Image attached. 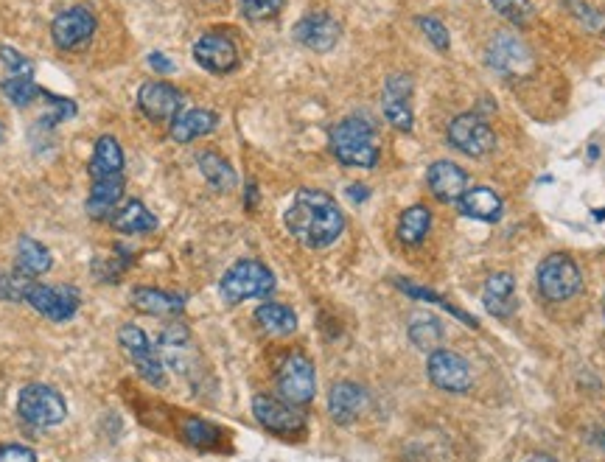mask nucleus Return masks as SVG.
<instances>
[{
  "instance_id": "7",
  "label": "nucleus",
  "mask_w": 605,
  "mask_h": 462,
  "mask_svg": "<svg viewBox=\"0 0 605 462\" xmlns=\"http://www.w3.org/2000/svg\"><path fill=\"white\" fill-rule=\"evenodd\" d=\"M449 146L465 157H485L496 149V135H493L491 124L485 118H479L474 112H463L449 124Z\"/></svg>"
},
{
  "instance_id": "35",
  "label": "nucleus",
  "mask_w": 605,
  "mask_h": 462,
  "mask_svg": "<svg viewBox=\"0 0 605 462\" xmlns=\"http://www.w3.org/2000/svg\"><path fill=\"white\" fill-rule=\"evenodd\" d=\"M286 0H239L241 14L253 23H264V20H272L278 17Z\"/></svg>"
},
{
  "instance_id": "21",
  "label": "nucleus",
  "mask_w": 605,
  "mask_h": 462,
  "mask_svg": "<svg viewBox=\"0 0 605 462\" xmlns=\"http://www.w3.org/2000/svg\"><path fill=\"white\" fill-rule=\"evenodd\" d=\"M90 180H107V177H121L124 174V152H121V143L113 135H101L93 157H90V166H87Z\"/></svg>"
},
{
  "instance_id": "13",
  "label": "nucleus",
  "mask_w": 605,
  "mask_h": 462,
  "mask_svg": "<svg viewBox=\"0 0 605 462\" xmlns=\"http://www.w3.org/2000/svg\"><path fill=\"white\" fill-rule=\"evenodd\" d=\"M253 415L255 420L275 434H300L306 429V418L303 412H297L295 406L269 398V395H255L253 398Z\"/></svg>"
},
{
  "instance_id": "27",
  "label": "nucleus",
  "mask_w": 605,
  "mask_h": 462,
  "mask_svg": "<svg viewBox=\"0 0 605 462\" xmlns=\"http://www.w3.org/2000/svg\"><path fill=\"white\" fill-rule=\"evenodd\" d=\"M255 322L272 336H289L295 334L297 314L283 303H264L255 311Z\"/></svg>"
},
{
  "instance_id": "29",
  "label": "nucleus",
  "mask_w": 605,
  "mask_h": 462,
  "mask_svg": "<svg viewBox=\"0 0 605 462\" xmlns=\"http://www.w3.org/2000/svg\"><path fill=\"white\" fill-rule=\"evenodd\" d=\"M197 163L202 177L211 182L216 191H230V188H236V171H233V166L227 163L222 154L202 152L197 157Z\"/></svg>"
},
{
  "instance_id": "33",
  "label": "nucleus",
  "mask_w": 605,
  "mask_h": 462,
  "mask_svg": "<svg viewBox=\"0 0 605 462\" xmlns=\"http://www.w3.org/2000/svg\"><path fill=\"white\" fill-rule=\"evenodd\" d=\"M183 434H185V440H188L191 446H197V448L219 446V437H222L216 426H211V423H205V420H199V418L185 420Z\"/></svg>"
},
{
  "instance_id": "41",
  "label": "nucleus",
  "mask_w": 605,
  "mask_h": 462,
  "mask_svg": "<svg viewBox=\"0 0 605 462\" xmlns=\"http://www.w3.org/2000/svg\"><path fill=\"white\" fill-rule=\"evenodd\" d=\"M149 65H152V70H157V73H163V76L174 70V62H171L163 51H152V54H149Z\"/></svg>"
},
{
  "instance_id": "8",
  "label": "nucleus",
  "mask_w": 605,
  "mask_h": 462,
  "mask_svg": "<svg viewBox=\"0 0 605 462\" xmlns=\"http://www.w3.org/2000/svg\"><path fill=\"white\" fill-rule=\"evenodd\" d=\"M118 342H121V348L127 353L129 359L135 362L138 367V373L141 378H146L149 384H155V387H163V359H160V350L149 342V336L143 334L138 325H124L121 331H118Z\"/></svg>"
},
{
  "instance_id": "10",
  "label": "nucleus",
  "mask_w": 605,
  "mask_h": 462,
  "mask_svg": "<svg viewBox=\"0 0 605 462\" xmlns=\"http://www.w3.org/2000/svg\"><path fill=\"white\" fill-rule=\"evenodd\" d=\"M96 34V14L87 6H71L59 12L51 23V37L59 51H76Z\"/></svg>"
},
{
  "instance_id": "3",
  "label": "nucleus",
  "mask_w": 605,
  "mask_h": 462,
  "mask_svg": "<svg viewBox=\"0 0 605 462\" xmlns=\"http://www.w3.org/2000/svg\"><path fill=\"white\" fill-rule=\"evenodd\" d=\"M219 292L227 303H241L250 297H267L275 292V275L267 266L253 258L236 261L225 272V278L219 280Z\"/></svg>"
},
{
  "instance_id": "5",
  "label": "nucleus",
  "mask_w": 605,
  "mask_h": 462,
  "mask_svg": "<svg viewBox=\"0 0 605 462\" xmlns=\"http://www.w3.org/2000/svg\"><path fill=\"white\" fill-rule=\"evenodd\" d=\"M580 286H583V275L575 261L563 252H552L538 266V292L544 294L549 303L572 300L580 292Z\"/></svg>"
},
{
  "instance_id": "30",
  "label": "nucleus",
  "mask_w": 605,
  "mask_h": 462,
  "mask_svg": "<svg viewBox=\"0 0 605 462\" xmlns=\"http://www.w3.org/2000/svg\"><path fill=\"white\" fill-rule=\"evenodd\" d=\"M429 230H432V213L423 205H412L398 219V238L404 244H421L429 236Z\"/></svg>"
},
{
  "instance_id": "19",
  "label": "nucleus",
  "mask_w": 605,
  "mask_h": 462,
  "mask_svg": "<svg viewBox=\"0 0 605 462\" xmlns=\"http://www.w3.org/2000/svg\"><path fill=\"white\" fill-rule=\"evenodd\" d=\"M482 303L488 308V314L496 320H507L516 314V280L510 272H496L491 278L485 280V289H482Z\"/></svg>"
},
{
  "instance_id": "46",
  "label": "nucleus",
  "mask_w": 605,
  "mask_h": 462,
  "mask_svg": "<svg viewBox=\"0 0 605 462\" xmlns=\"http://www.w3.org/2000/svg\"><path fill=\"white\" fill-rule=\"evenodd\" d=\"M603 314H605V297H603Z\"/></svg>"
},
{
  "instance_id": "9",
  "label": "nucleus",
  "mask_w": 605,
  "mask_h": 462,
  "mask_svg": "<svg viewBox=\"0 0 605 462\" xmlns=\"http://www.w3.org/2000/svg\"><path fill=\"white\" fill-rule=\"evenodd\" d=\"M26 303L34 311H40L43 317L54 322H68L79 311L82 297L73 286H48V283H31Z\"/></svg>"
},
{
  "instance_id": "1",
  "label": "nucleus",
  "mask_w": 605,
  "mask_h": 462,
  "mask_svg": "<svg viewBox=\"0 0 605 462\" xmlns=\"http://www.w3.org/2000/svg\"><path fill=\"white\" fill-rule=\"evenodd\" d=\"M283 222H286V230L311 250L331 247L345 230V216H342L339 205L325 191H317V188L297 191Z\"/></svg>"
},
{
  "instance_id": "25",
  "label": "nucleus",
  "mask_w": 605,
  "mask_h": 462,
  "mask_svg": "<svg viewBox=\"0 0 605 462\" xmlns=\"http://www.w3.org/2000/svg\"><path fill=\"white\" fill-rule=\"evenodd\" d=\"M132 306L143 311V314H155V317H169V314H180L185 308L183 297L163 292V289H135L132 292Z\"/></svg>"
},
{
  "instance_id": "28",
  "label": "nucleus",
  "mask_w": 605,
  "mask_h": 462,
  "mask_svg": "<svg viewBox=\"0 0 605 462\" xmlns=\"http://www.w3.org/2000/svg\"><path fill=\"white\" fill-rule=\"evenodd\" d=\"M113 224L121 233H149L157 227V219L152 216V210H146L141 199H129L127 205L115 213Z\"/></svg>"
},
{
  "instance_id": "45",
  "label": "nucleus",
  "mask_w": 605,
  "mask_h": 462,
  "mask_svg": "<svg viewBox=\"0 0 605 462\" xmlns=\"http://www.w3.org/2000/svg\"><path fill=\"white\" fill-rule=\"evenodd\" d=\"M3 138H6V129H3V124H0V143H3Z\"/></svg>"
},
{
  "instance_id": "11",
  "label": "nucleus",
  "mask_w": 605,
  "mask_h": 462,
  "mask_svg": "<svg viewBox=\"0 0 605 462\" xmlns=\"http://www.w3.org/2000/svg\"><path fill=\"white\" fill-rule=\"evenodd\" d=\"M426 373L437 390L454 392V395L471 390V367L454 350H435L426 362Z\"/></svg>"
},
{
  "instance_id": "37",
  "label": "nucleus",
  "mask_w": 605,
  "mask_h": 462,
  "mask_svg": "<svg viewBox=\"0 0 605 462\" xmlns=\"http://www.w3.org/2000/svg\"><path fill=\"white\" fill-rule=\"evenodd\" d=\"M31 275L26 272H12V275H0V297L3 300H26L31 289Z\"/></svg>"
},
{
  "instance_id": "18",
  "label": "nucleus",
  "mask_w": 605,
  "mask_h": 462,
  "mask_svg": "<svg viewBox=\"0 0 605 462\" xmlns=\"http://www.w3.org/2000/svg\"><path fill=\"white\" fill-rule=\"evenodd\" d=\"M426 182H429V191L435 194V199L440 202H460V196L468 191V174L463 168L454 166L451 160H437L429 166V174H426Z\"/></svg>"
},
{
  "instance_id": "12",
  "label": "nucleus",
  "mask_w": 605,
  "mask_h": 462,
  "mask_svg": "<svg viewBox=\"0 0 605 462\" xmlns=\"http://www.w3.org/2000/svg\"><path fill=\"white\" fill-rule=\"evenodd\" d=\"M194 59H197L199 68H205L208 73L225 76V73H233L239 68V48L227 34L211 31V34H202L194 42Z\"/></svg>"
},
{
  "instance_id": "6",
  "label": "nucleus",
  "mask_w": 605,
  "mask_h": 462,
  "mask_svg": "<svg viewBox=\"0 0 605 462\" xmlns=\"http://www.w3.org/2000/svg\"><path fill=\"white\" fill-rule=\"evenodd\" d=\"M317 390V376H314V364L303 353H289L278 367V392L286 404L303 406L309 404Z\"/></svg>"
},
{
  "instance_id": "20",
  "label": "nucleus",
  "mask_w": 605,
  "mask_h": 462,
  "mask_svg": "<svg viewBox=\"0 0 605 462\" xmlns=\"http://www.w3.org/2000/svg\"><path fill=\"white\" fill-rule=\"evenodd\" d=\"M367 406V392L353 384V381H337L331 387V395H328V412L331 418L337 420L339 426H348L353 420L359 418L365 412Z\"/></svg>"
},
{
  "instance_id": "24",
  "label": "nucleus",
  "mask_w": 605,
  "mask_h": 462,
  "mask_svg": "<svg viewBox=\"0 0 605 462\" xmlns=\"http://www.w3.org/2000/svg\"><path fill=\"white\" fill-rule=\"evenodd\" d=\"M124 188H127V180L124 174L121 177H107V180H93V188H90V199H87V210L90 216H107L110 210L124 199Z\"/></svg>"
},
{
  "instance_id": "22",
  "label": "nucleus",
  "mask_w": 605,
  "mask_h": 462,
  "mask_svg": "<svg viewBox=\"0 0 605 462\" xmlns=\"http://www.w3.org/2000/svg\"><path fill=\"white\" fill-rule=\"evenodd\" d=\"M460 210L471 219L479 222H499L502 219V196L496 194L488 185H474L460 196Z\"/></svg>"
},
{
  "instance_id": "42",
  "label": "nucleus",
  "mask_w": 605,
  "mask_h": 462,
  "mask_svg": "<svg viewBox=\"0 0 605 462\" xmlns=\"http://www.w3.org/2000/svg\"><path fill=\"white\" fill-rule=\"evenodd\" d=\"M348 196H351L353 202H365L367 196H370V191H367V185H351V188H348Z\"/></svg>"
},
{
  "instance_id": "36",
  "label": "nucleus",
  "mask_w": 605,
  "mask_h": 462,
  "mask_svg": "<svg viewBox=\"0 0 605 462\" xmlns=\"http://www.w3.org/2000/svg\"><path fill=\"white\" fill-rule=\"evenodd\" d=\"M491 6L502 14L505 20H510L513 26H527V20L533 17V6L527 0H491Z\"/></svg>"
},
{
  "instance_id": "32",
  "label": "nucleus",
  "mask_w": 605,
  "mask_h": 462,
  "mask_svg": "<svg viewBox=\"0 0 605 462\" xmlns=\"http://www.w3.org/2000/svg\"><path fill=\"white\" fill-rule=\"evenodd\" d=\"M398 289H401V292L412 294V297H418V300H426V303H435V306H440V308H443V311H449V314H454V317H457V320H460V322H465L468 328H477V320H474V317H468L465 311H460V308H457V306H451V303H446V300H443L440 294L429 292V289H423V286H415V283H407V280H398Z\"/></svg>"
},
{
  "instance_id": "23",
  "label": "nucleus",
  "mask_w": 605,
  "mask_h": 462,
  "mask_svg": "<svg viewBox=\"0 0 605 462\" xmlns=\"http://www.w3.org/2000/svg\"><path fill=\"white\" fill-rule=\"evenodd\" d=\"M216 126H219V115L213 110H185L171 121V138L177 143H191L211 135Z\"/></svg>"
},
{
  "instance_id": "31",
  "label": "nucleus",
  "mask_w": 605,
  "mask_h": 462,
  "mask_svg": "<svg viewBox=\"0 0 605 462\" xmlns=\"http://www.w3.org/2000/svg\"><path fill=\"white\" fill-rule=\"evenodd\" d=\"M0 90H3V96L9 98L15 107H29L34 98L43 96V87H37L34 76H12V73H6L0 79Z\"/></svg>"
},
{
  "instance_id": "16",
  "label": "nucleus",
  "mask_w": 605,
  "mask_h": 462,
  "mask_svg": "<svg viewBox=\"0 0 605 462\" xmlns=\"http://www.w3.org/2000/svg\"><path fill=\"white\" fill-rule=\"evenodd\" d=\"M295 40L300 42L303 48H309V51L325 54V51H331L339 42V23L331 14L311 12L297 20Z\"/></svg>"
},
{
  "instance_id": "14",
  "label": "nucleus",
  "mask_w": 605,
  "mask_h": 462,
  "mask_svg": "<svg viewBox=\"0 0 605 462\" xmlns=\"http://www.w3.org/2000/svg\"><path fill=\"white\" fill-rule=\"evenodd\" d=\"M183 93L169 82H146L138 90V107L149 121H174L183 112Z\"/></svg>"
},
{
  "instance_id": "44",
  "label": "nucleus",
  "mask_w": 605,
  "mask_h": 462,
  "mask_svg": "<svg viewBox=\"0 0 605 462\" xmlns=\"http://www.w3.org/2000/svg\"><path fill=\"white\" fill-rule=\"evenodd\" d=\"M527 462H558V460H552V457H547V454H535V457H530Z\"/></svg>"
},
{
  "instance_id": "26",
  "label": "nucleus",
  "mask_w": 605,
  "mask_h": 462,
  "mask_svg": "<svg viewBox=\"0 0 605 462\" xmlns=\"http://www.w3.org/2000/svg\"><path fill=\"white\" fill-rule=\"evenodd\" d=\"M54 264V258H51V252L45 244H40L37 238L31 236H20L17 241V269L20 272H26V275H45L48 269Z\"/></svg>"
},
{
  "instance_id": "4",
  "label": "nucleus",
  "mask_w": 605,
  "mask_h": 462,
  "mask_svg": "<svg viewBox=\"0 0 605 462\" xmlns=\"http://www.w3.org/2000/svg\"><path fill=\"white\" fill-rule=\"evenodd\" d=\"M17 415L26 420L29 426L48 429V426H57V423L65 420L68 404H65V398L54 387H48V384H29V387L20 390Z\"/></svg>"
},
{
  "instance_id": "40",
  "label": "nucleus",
  "mask_w": 605,
  "mask_h": 462,
  "mask_svg": "<svg viewBox=\"0 0 605 462\" xmlns=\"http://www.w3.org/2000/svg\"><path fill=\"white\" fill-rule=\"evenodd\" d=\"M0 462H37V454L29 446H0Z\"/></svg>"
},
{
  "instance_id": "43",
  "label": "nucleus",
  "mask_w": 605,
  "mask_h": 462,
  "mask_svg": "<svg viewBox=\"0 0 605 462\" xmlns=\"http://www.w3.org/2000/svg\"><path fill=\"white\" fill-rule=\"evenodd\" d=\"M255 196H258V188H255V182L247 185V208H255Z\"/></svg>"
},
{
  "instance_id": "34",
  "label": "nucleus",
  "mask_w": 605,
  "mask_h": 462,
  "mask_svg": "<svg viewBox=\"0 0 605 462\" xmlns=\"http://www.w3.org/2000/svg\"><path fill=\"white\" fill-rule=\"evenodd\" d=\"M409 336L418 348H435L443 339V328L435 317H415V322L409 325Z\"/></svg>"
},
{
  "instance_id": "15",
  "label": "nucleus",
  "mask_w": 605,
  "mask_h": 462,
  "mask_svg": "<svg viewBox=\"0 0 605 462\" xmlns=\"http://www.w3.org/2000/svg\"><path fill=\"white\" fill-rule=\"evenodd\" d=\"M488 65L493 70H499V73H505V76H521V73L533 68V54L519 37L496 34L488 42Z\"/></svg>"
},
{
  "instance_id": "2",
  "label": "nucleus",
  "mask_w": 605,
  "mask_h": 462,
  "mask_svg": "<svg viewBox=\"0 0 605 462\" xmlns=\"http://www.w3.org/2000/svg\"><path fill=\"white\" fill-rule=\"evenodd\" d=\"M331 152L342 166L376 168L379 138L365 118H345L331 129Z\"/></svg>"
},
{
  "instance_id": "38",
  "label": "nucleus",
  "mask_w": 605,
  "mask_h": 462,
  "mask_svg": "<svg viewBox=\"0 0 605 462\" xmlns=\"http://www.w3.org/2000/svg\"><path fill=\"white\" fill-rule=\"evenodd\" d=\"M0 59L6 65V73H15V76H34V62L26 56L9 48V45H0Z\"/></svg>"
},
{
  "instance_id": "39",
  "label": "nucleus",
  "mask_w": 605,
  "mask_h": 462,
  "mask_svg": "<svg viewBox=\"0 0 605 462\" xmlns=\"http://www.w3.org/2000/svg\"><path fill=\"white\" fill-rule=\"evenodd\" d=\"M418 26L423 28V34H426V40L435 45L437 51H449V31H446V26L437 20V17H418Z\"/></svg>"
},
{
  "instance_id": "17",
  "label": "nucleus",
  "mask_w": 605,
  "mask_h": 462,
  "mask_svg": "<svg viewBox=\"0 0 605 462\" xmlns=\"http://www.w3.org/2000/svg\"><path fill=\"white\" fill-rule=\"evenodd\" d=\"M412 79L404 73H393L387 84H384V98H381V107L387 121L401 129V132H412Z\"/></svg>"
}]
</instances>
